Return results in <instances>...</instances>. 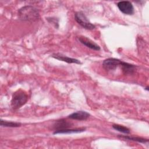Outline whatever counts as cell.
I'll return each mask as SVG.
<instances>
[{"instance_id": "1", "label": "cell", "mask_w": 149, "mask_h": 149, "mask_svg": "<svg viewBox=\"0 0 149 149\" xmlns=\"http://www.w3.org/2000/svg\"><path fill=\"white\" fill-rule=\"evenodd\" d=\"M18 17L20 20L34 22L40 19L39 10L32 5H26L17 10Z\"/></svg>"}, {"instance_id": "2", "label": "cell", "mask_w": 149, "mask_h": 149, "mask_svg": "<svg viewBox=\"0 0 149 149\" xmlns=\"http://www.w3.org/2000/svg\"><path fill=\"white\" fill-rule=\"evenodd\" d=\"M28 100V95L25 91L19 89L12 94L10 101L11 107L13 110H17L23 106Z\"/></svg>"}, {"instance_id": "3", "label": "cell", "mask_w": 149, "mask_h": 149, "mask_svg": "<svg viewBox=\"0 0 149 149\" xmlns=\"http://www.w3.org/2000/svg\"><path fill=\"white\" fill-rule=\"evenodd\" d=\"M74 20L79 25L86 30H92L95 28V26L89 21L85 13L82 11L75 12Z\"/></svg>"}, {"instance_id": "4", "label": "cell", "mask_w": 149, "mask_h": 149, "mask_svg": "<svg viewBox=\"0 0 149 149\" xmlns=\"http://www.w3.org/2000/svg\"><path fill=\"white\" fill-rule=\"evenodd\" d=\"M122 61L115 58H109L104 60L102 62V68L107 72L115 70L118 66H120Z\"/></svg>"}, {"instance_id": "5", "label": "cell", "mask_w": 149, "mask_h": 149, "mask_svg": "<svg viewBox=\"0 0 149 149\" xmlns=\"http://www.w3.org/2000/svg\"><path fill=\"white\" fill-rule=\"evenodd\" d=\"M119 10L125 15H132L134 12V7L132 2L128 1H119L116 4Z\"/></svg>"}, {"instance_id": "6", "label": "cell", "mask_w": 149, "mask_h": 149, "mask_svg": "<svg viewBox=\"0 0 149 149\" xmlns=\"http://www.w3.org/2000/svg\"><path fill=\"white\" fill-rule=\"evenodd\" d=\"M77 39L79 41V42L81 43L83 45L93 50L100 51L101 49L100 45H98L97 43H95L94 41H93V40H91L87 37L80 36L77 37Z\"/></svg>"}, {"instance_id": "7", "label": "cell", "mask_w": 149, "mask_h": 149, "mask_svg": "<svg viewBox=\"0 0 149 149\" xmlns=\"http://www.w3.org/2000/svg\"><path fill=\"white\" fill-rule=\"evenodd\" d=\"M51 56L54 58V59H58L59 61H61L63 62H65L68 63H75V64H78V65H81L82 63L77 59L76 58H70L68 57L66 55H64L62 54L59 53H55L53 54Z\"/></svg>"}, {"instance_id": "8", "label": "cell", "mask_w": 149, "mask_h": 149, "mask_svg": "<svg viewBox=\"0 0 149 149\" xmlns=\"http://www.w3.org/2000/svg\"><path fill=\"white\" fill-rule=\"evenodd\" d=\"M90 116V114L84 111H79L72 113L68 116V118L77 120H86Z\"/></svg>"}, {"instance_id": "9", "label": "cell", "mask_w": 149, "mask_h": 149, "mask_svg": "<svg viewBox=\"0 0 149 149\" xmlns=\"http://www.w3.org/2000/svg\"><path fill=\"white\" fill-rule=\"evenodd\" d=\"M73 124L67 121L65 119H61L59 120H56L54 125H53V129L54 130H61L66 128H70L72 126Z\"/></svg>"}, {"instance_id": "10", "label": "cell", "mask_w": 149, "mask_h": 149, "mask_svg": "<svg viewBox=\"0 0 149 149\" xmlns=\"http://www.w3.org/2000/svg\"><path fill=\"white\" fill-rule=\"evenodd\" d=\"M120 68L122 70V72L125 75H130L133 74L136 70V66L127 62L122 61L120 65Z\"/></svg>"}, {"instance_id": "11", "label": "cell", "mask_w": 149, "mask_h": 149, "mask_svg": "<svg viewBox=\"0 0 149 149\" xmlns=\"http://www.w3.org/2000/svg\"><path fill=\"white\" fill-rule=\"evenodd\" d=\"M86 127H77V128H66L61 130H54L53 134H72V133H79L86 131Z\"/></svg>"}, {"instance_id": "12", "label": "cell", "mask_w": 149, "mask_h": 149, "mask_svg": "<svg viewBox=\"0 0 149 149\" xmlns=\"http://www.w3.org/2000/svg\"><path fill=\"white\" fill-rule=\"evenodd\" d=\"M118 137L120 139H123L124 140H131L133 141H136L140 143H146L148 142V139L140 137H135V136H130L127 135H118Z\"/></svg>"}, {"instance_id": "13", "label": "cell", "mask_w": 149, "mask_h": 149, "mask_svg": "<svg viewBox=\"0 0 149 149\" xmlns=\"http://www.w3.org/2000/svg\"><path fill=\"white\" fill-rule=\"evenodd\" d=\"M0 125L2 127H19L22 126V123L20 122H12V121H8L3 119L0 120Z\"/></svg>"}, {"instance_id": "14", "label": "cell", "mask_w": 149, "mask_h": 149, "mask_svg": "<svg viewBox=\"0 0 149 149\" xmlns=\"http://www.w3.org/2000/svg\"><path fill=\"white\" fill-rule=\"evenodd\" d=\"M112 126L113 129H114L115 130H116L120 133H123L125 134H129L130 132V129H129L128 127H127L126 126L121 125L113 124Z\"/></svg>"}, {"instance_id": "15", "label": "cell", "mask_w": 149, "mask_h": 149, "mask_svg": "<svg viewBox=\"0 0 149 149\" xmlns=\"http://www.w3.org/2000/svg\"><path fill=\"white\" fill-rule=\"evenodd\" d=\"M47 19L48 20V21L49 23L54 24L55 25V27L56 28H57L56 26V24H57L58 25V22H56V19H55V18L54 19L53 17H50V18L48 17Z\"/></svg>"}, {"instance_id": "16", "label": "cell", "mask_w": 149, "mask_h": 149, "mask_svg": "<svg viewBox=\"0 0 149 149\" xmlns=\"http://www.w3.org/2000/svg\"><path fill=\"white\" fill-rule=\"evenodd\" d=\"M145 90H146L147 91H148V86L146 87L145 88Z\"/></svg>"}]
</instances>
